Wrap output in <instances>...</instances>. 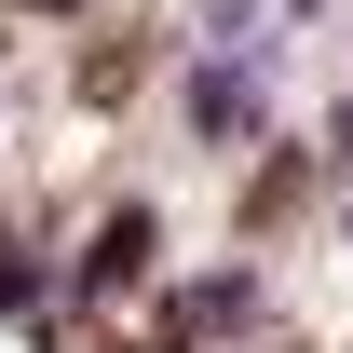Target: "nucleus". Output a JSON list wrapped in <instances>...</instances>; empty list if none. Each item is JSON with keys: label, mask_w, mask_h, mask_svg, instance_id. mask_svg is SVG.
Here are the masks:
<instances>
[{"label": "nucleus", "mask_w": 353, "mask_h": 353, "mask_svg": "<svg viewBox=\"0 0 353 353\" xmlns=\"http://www.w3.org/2000/svg\"><path fill=\"white\" fill-rule=\"evenodd\" d=\"M259 326V272H190V299L163 312V353H218Z\"/></svg>", "instance_id": "obj_3"}, {"label": "nucleus", "mask_w": 353, "mask_h": 353, "mask_svg": "<svg viewBox=\"0 0 353 353\" xmlns=\"http://www.w3.org/2000/svg\"><path fill=\"white\" fill-rule=\"evenodd\" d=\"M14 14H95V0H14Z\"/></svg>", "instance_id": "obj_5"}, {"label": "nucleus", "mask_w": 353, "mask_h": 353, "mask_svg": "<svg viewBox=\"0 0 353 353\" xmlns=\"http://www.w3.org/2000/svg\"><path fill=\"white\" fill-rule=\"evenodd\" d=\"M28 299H41V272H28V259H14V245H0V326H14V312H28Z\"/></svg>", "instance_id": "obj_4"}, {"label": "nucleus", "mask_w": 353, "mask_h": 353, "mask_svg": "<svg viewBox=\"0 0 353 353\" xmlns=\"http://www.w3.org/2000/svg\"><path fill=\"white\" fill-rule=\"evenodd\" d=\"M312 14H340V0H285V28H312Z\"/></svg>", "instance_id": "obj_6"}, {"label": "nucleus", "mask_w": 353, "mask_h": 353, "mask_svg": "<svg viewBox=\"0 0 353 353\" xmlns=\"http://www.w3.org/2000/svg\"><path fill=\"white\" fill-rule=\"evenodd\" d=\"M176 109H190V136H204V150H259V136H272V54L190 41V68H176Z\"/></svg>", "instance_id": "obj_1"}, {"label": "nucleus", "mask_w": 353, "mask_h": 353, "mask_svg": "<svg viewBox=\"0 0 353 353\" xmlns=\"http://www.w3.org/2000/svg\"><path fill=\"white\" fill-rule=\"evenodd\" d=\"M150 259H163V218H150V204H109V218L82 231V259H68V299H82V312L150 299Z\"/></svg>", "instance_id": "obj_2"}]
</instances>
